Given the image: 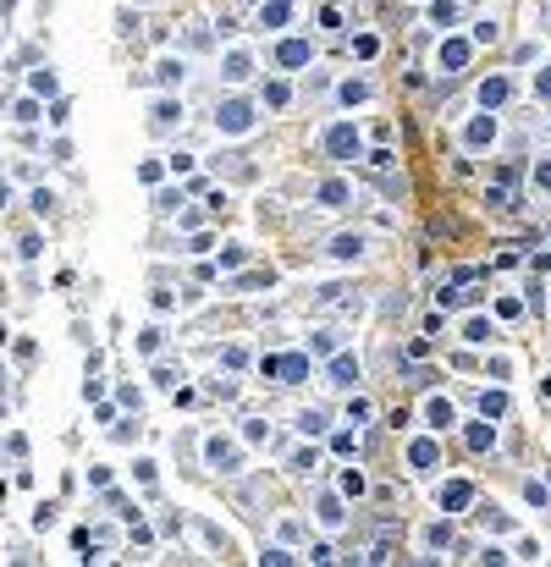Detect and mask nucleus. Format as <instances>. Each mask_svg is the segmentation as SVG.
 Instances as JSON below:
<instances>
[{
	"mask_svg": "<svg viewBox=\"0 0 551 567\" xmlns=\"http://www.w3.org/2000/svg\"><path fill=\"white\" fill-rule=\"evenodd\" d=\"M353 380H359V363L353 358H336L331 363V386H353Z\"/></svg>",
	"mask_w": 551,
	"mask_h": 567,
	"instance_id": "f257e3e1",
	"label": "nucleus"
},
{
	"mask_svg": "<svg viewBox=\"0 0 551 567\" xmlns=\"http://www.w3.org/2000/svg\"><path fill=\"white\" fill-rule=\"evenodd\" d=\"M221 127H227V133H242V127H248V105H227V110H221Z\"/></svg>",
	"mask_w": 551,
	"mask_h": 567,
	"instance_id": "f03ea898",
	"label": "nucleus"
},
{
	"mask_svg": "<svg viewBox=\"0 0 551 567\" xmlns=\"http://www.w3.org/2000/svg\"><path fill=\"white\" fill-rule=\"evenodd\" d=\"M210 463H215V468H232L237 452H232V446H221V441H210Z\"/></svg>",
	"mask_w": 551,
	"mask_h": 567,
	"instance_id": "7ed1b4c3",
	"label": "nucleus"
},
{
	"mask_svg": "<svg viewBox=\"0 0 551 567\" xmlns=\"http://www.w3.org/2000/svg\"><path fill=\"white\" fill-rule=\"evenodd\" d=\"M359 248H364V243H359V237H336V243H331V254H342V259H353V254H359Z\"/></svg>",
	"mask_w": 551,
	"mask_h": 567,
	"instance_id": "20e7f679",
	"label": "nucleus"
},
{
	"mask_svg": "<svg viewBox=\"0 0 551 567\" xmlns=\"http://www.w3.org/2000/svg\"><path fill=\"white\" fill-rule=\"evenodd\" d=\"M320 199H325V204H342V199H347V188H342V182H325V188H320Z\"/></svg>",
	"mask_w": 551,
	"mask_h": 567,
	"instance_id": "39448f33",
	"label": "nucleus"
},
{
	"mask_svg": "<svg viewBox=\"0 0 551 567\" xmlns=\"http://www.w3.org/2000/svg\"><path fill=\"white\" fill-rule=\"evenodd\" d=\"M176 116H182V105H171V99H165V105H160V110H155V122H160V127H171Z\"/></svg>",
	"mask_w": 551,
	"mask_h": 567,
	"instance_id": "423d86ee",
	"label": "nucleus"
},
{
	"mask_svg": "<svg viewBox=\"0 0 551 567\" xmlns=\"http://www.w3.org/2000/svg\"><path fill=\"white\" fill-rule=\"evenodd\" d=\"M155 77H160V83H176V77H182V67H176V61H160Z\"/></svg>",
	"mask_w": 551,
	"mask_h": 567,
	"instance_id": "0eeeda50",
	"label": "nucleus"
},
{
	"mask_svg": "<svg viewBox=\"0 0 551 567\" xmlns=\"http://www.w3.org/2000/svg\"><path fill=\"white\" fill-rule=\"evenodd\" d=\"M430 425H452V408L447 402H430Z\"/></svg>",
	"mask_w": 551,
	"mask_h": 567,
	"instance_id": "6e6552de",
	"label": "nucleus"
}]
</instances>
